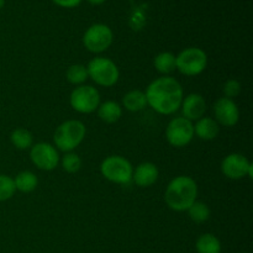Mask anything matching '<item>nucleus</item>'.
<instances>
[{
    "label": "nucleus",
    "mask_w": 253,
    "mask_h": 253,
    "mask_svg": "<svg viewBox=\"0 0 253 253\" xmlns=\"http://www.w3.org/2000/svg\"><path fill=\"white\" fill-rule=\"evenodd\" d=\"M147 105L158 114L170 115L182 105L183 88L179 82L173 77H161L155 79L146 89Z\"/></svg>",
    "instance_id": "1"
},
{
    "label": "nucleus",
    "mask_w": 253,
    "mask_h": 253,
    "mask_svg": "<svg viewBox=\"0 0 253 253\" xmlns=\"http://www.w3.org/2000/svg\"><path fill=\"white\" fill-rule=\"evenodd\" d=\"M197 197L198 185L195 180L188 175H179L167 185L165 202L174 211H187L197 202Z\"/></svg>",
    "instance_id": "2"
},
{
    "label": "nucleus",
    "mask_w": 253,
    "mask_h": 253,
    "mask_svg": "<svg viewBox=\"0 0 253 253\" xmlns=\"http://www.w3.org/2000/svg\"><path fill=\"white\" fill-rule=\"evenodd\" d=\"M86 128L82 121L67 120L56 128L53 142L58 150L63 152H72L76 150L85 137Z\"/></svg>",
    "instance_id": "3"
},
{
    "label": "nucleus",
    "mask_w": 253,
    "mask_h": 253,
    "mask_svg": "<svg viewBox=\"0 0 253 253\" xmlns=\"http://www.w3.org/2000/svg\"><path fill=\"white\" fill-rule=\"evenodd\" d=\"M86 71L91 81L105 88L115 85L120 77V72L115 62L105 57H95L91 59L86 66Z\"/></svg>",
    "instance_id": "4"
},
{
    "label": "nucleus",
    "mask_w": 253,
    "mask_h": 253,
    "mask_svg": "<svg viewBox=\"0 0 253 253\" xmlns=\"http://www.w3.org/2000/svg\"><path fill=\"white\" fill-rule=\"evenodd\" d=\"M100 172L105 179L116 184H128L132 180V165L121 156H109L101 162Z\"/></svg>",
    "instance_id": "5"
},
{
    "label": "nucleus",
    "mask_w": 253,
    "mask_h": 253,
    "mask_svg": "<svg viewBox=\"0 0 253 253\" xmlns=\"http://www.w3.org/2000/svg\"><path fill=\"white\" fill-rule=\"evenodd\" d=\"M175 61L178 71L188 77L199 76L208 66L207 53L198 47H188L183 49L178 56H175Z\"/></svg>",
    "instance_id": "6"
},
{
    "label": "nucleus",
    "mask_w": 253,
    "mask_h": 253,
    "mask_svg": "<svg viewBox=\"0 0 253 253\" xmlns=\"http://www.w3.org/2000/svg\"><path fill=\"white\" fill-rule=\"evenodd\" d=\"M71 106L81 114H91L100 105V94L91 85H79L69 96Z\"/></svg>",
    "instance_id": "7"
},
{
    "label": "nucleus",
    "mask_w": 253,
    "mask_h": 253,
    "mask_svg": "<svg viewBox=\"0 0 253 253\" xmlns=\"http://www.w3.org/2000/svg\"><path fill=\"white\" fill-rule=\"evenodd\" d=\"M114 35L109 26L104 24H94L89 27L83 36V44L89 52L101 53L113 43Z\"/></svg>",
    "instance_id": "8"
},
{
    "label": "nucleus",
    "mask_w": 253,
    "mask_h": 253,
    "mask_svg": "<svg viewBox=\"0 0 253 253\" xmlns=\"http://www.w3.org/2000/svg\"><path fill=\"white\" fill-rule=\"evenodd\" d=\"M194 137V125L185 118H175L166 128V138L173 147H184Z\"/></svg>",
    "instance_id": "9"
},
{
    "label": "nucleus",
    "mask_w": 253,
    "mask_h": 253,
    "mask_svg": "<svg viewBox=\"0 0 253 253\" xmlns=\"http://www.w3.org/2000/svg\"><path fill=\"white\" fill-rule=\"evenodd\" d=\"M30 158L32 163L41 170H53L59 163L58 151L54 146L47 142L32 145L30 150Z\"/></svg>",
    "instance_id": "10"
},
{
    "label": "nucleus",
    "mask_w": 253,
    "mask_h": 253,
    "mask_svg": "<svg viewBox=\"0 0 253 253\" xmlns=\"http://www.w3.org/2000/svg\"><path fill=\"white\" fill-rule=\"evenodd\" d=\"M221 170L229 179H241L244 177L252 178L253 165L241 153H231L221 162Z\"/></svg>",
    "instance_id": "11"
},
{
    "label": "nucleus",
    "mask_w": 253,
    "mask_h": 253,
    "mask_svg": "<svg viewBox=\"0 0 253 253\" xmlns=\"http://www.w3.org/2000/svg\"><path fill=\"white\" fill-rule=\"evenodd\" d=\"M212 110H214L215 118H216L215 121L225 127H232L239 123L240 110L232 99H217L212 106Z\"/></svg>",
    "instance_id": "12"
},
{
    "label": "nucleus",
    "mask_w": 253,
    "mask_h": 253,
    "mask_svg": "<svg viewBox=\"0 0 253 253\" xmlns=\"http://www.w3.org/2000/svg\"><path fill=\"white\" fill-rule=\"evenodd\" d=\"M180 108H182L183 118L193 123L204 116L205 111H207V101H205L204 96L200 94L192 93L183 98Z\"/></svg>",
    "instance_id": "13"
},
{
    "label": "nucleus",
    "mask_w": 253,
    "mask_h": 253,
    "mask_svg": "<svg viewBox=\"0 0 253 253\" xmlns=\"http://www.w3.org/2000/svg\"><path fill=\"white\" fill-rule=\"evenodd\" d=\"M158 175H160V172L155 163L143 162L140 163L133 170L132 180L137 187L148 188L157 182Z\"/></svg>",
    "instance_id": "14"
},
{
    "label": "nucleus",
    "mask_w": 253,
    "mask_h": 253,
    "mask_svg": "<svg viewBox=\"0 0 253 253\" xmlns=\"http://www.w3.org/2000/svg\"><path fill=\"white\" fill-rule=\"evenodd\" d=\"M220 132L219 124L211 118H204L197 121V124L194 125V133L200 138V140L204 141H211L214 138L217 137Z\"/></svg>",
    "instance_id": "15"
},
{
    "label": "nucleus",
    "mask_w": 253,
    "mask_h": 253,
    "mask_svg": "<svg viewBox=\"0 0 253 253\" xmlns=\"http://www.w3.org/2000/svg\"><path fill=\"white\" fill-rule=\"evenodd\" d=\"M98 115L101 121L106 124H114L123 116V108L119 103L113 100L100 104L98 108Z\"/></svg>",
    "instance_id": "16"
},
{
    "label": "nucleus",
    "mask_w": 253,
    "mask_h": 253,
    "mask_svg": "<svg viewBox=\"0 0 253 253\" xmlns=\"http://www.w3.org/2000/svg\"><path fill=\"white\" fill-rule=\"evenodd\" d=\"M123 105L126 110L132 111V113L143 110L146 105H147V99H146L145 91L135 89V90L126 93L123 98Z\"/></svg>",
    "instance_id": "17"
},
{
    "label": "nucleus",
    "mask_w": 253,
    "mask_h": 253,
    "mask_svg": "<svg viewBox=\"0 0 253 253\" xmlns=\"http://www.w3.org/2000/svg\"><path fill=\"white\" fill-rule=\"evenodd\" d=\"M198 253H221V242L215 235L203 234L195 242Z\"/></svg>",
    "instance_id": "18"
},
{
    "label": "nucleus",
    "mask_w": 253,
    "mask_h": 253,
    "mask_svg": "<svg viewBox=\"0 0 253 253\" xmlns=\"http://www.w3.org/2000/svg\"><path fill=\"white\" fill-rule=\"evenodd\" d=\"M153 66L162 74H170L177 69L175 56L170 52H161L153 59Z\"/></svg>",
    "instance_id": "19"
},
{
    "label": "nucleus",
    "mask_w": 253,
    "mask_h": 253,
    "mask_svg": "<svg viewBox=\"0 0 253 253\" xmlns=\"http://www.w3.org/2000/svg\"><path fill=\"white\" fill-rule=\"evenodd\" d=\"M15 188L16 190L21 193H31L36 189L37 184H39V179H37L36 175L34 174L30 170H24V172H20L19 174L15 177L14 179Z\"/></svg>",
    "instance_id": "20"
},
{
    "label": "nucleus",
    "mask_w": 253,
    "mask_h": 253,
    "mask_svg": "<svg viewBox=\"0 0 253 253\" xmlns=\"http://www.w3.org/2000/svg\"><path fill=\"white\" fill-rule=\"evenodd\" d=\"M10 141L17 150H29L34 145V136L26 128H16L10 135Z\"/></svg>",
    "instance_id": "21"
},
{
    "label": "nucleus",
    "mask_w": 253,
    "mask_h": 253,
    "mask_svg": "<svg viewBox=\"0 0 253 253\" xmlns=\"http://www.w3.org/2000/svg\"><path fill=\"white\" fill-rule=\"evenodd\" d=\"M187 211L190 220L197 222V224H203V222L208 221L210 217L209 207L203 202H195Z\"/></svg>",
    "instance_id": "22"
},
{
    "label": "nucleus",
    "mask_w": 253,
    "mask_h": 253,
    "mask_svg": "<svg viewBox=\"0 0 253 253\" xmlns=\"http://www.w3.org/2000/svg\"><path fill=\"white\" fill-rule=\"evenodd\" d=\"M66 78L69 83L74 84V85H77V84H83L89 78L86 67L83 66V64H72L67 69Z\"/></svg>",
    "instance_id": "23"
},
{
    "label": "nucleus",
    "mask_w": 253,
    "mask_h": 253,
    "mask_svg": "<svg viewBox=\"0 0 253 253\" xmlns=\"http://www.w3.org/2000/svg\"><path fill=\"white\" fill-rule=\"evenodd\" d=\"M16 188L14 179L9 175L0 174V202H6L14 197Z\"/></svg>",
    "instance_id": "24"
},
{
    "label": "nucleus",
    "mask_w": 253,
    "mask_h": 253,
    "mask_svg": "<svg viewBox=\"0 0 253 253\" xmlns=\"http://www.w3.org/2000/svg\"><path fill=\"white\" fill-rule=\"evenodd\" d=\"M62 167L67 173H77L82 167L81 157L74 152H67L62 157Z\"/></svg>",
    "instance_id": "25"
},
{
    "label": "nucleus",
    "mask_w": 253,
    "mask_h": 253,
    "mask_svg": "<svg viewBox=\"0 0 253 253\" xmlns=\"http://www.w3.org/2000/svg\"><path fill=\"white\" fill-rule=\"evenodd\" d=\"M222 91L225 94V98H236L241 93V83L236 79H229L222 86Z\"/></svg>",
    "instance_id": "26"
},
{
    "label": "nucleus",
    "mask_w": 253,
    "mask_h": 253,
    "mask_svg": "<svg viewBox=\"0 0 253 253\" xmlns=\"http://www.w3.org/2000/svg\"><path fill=\"white\" fill-rule=\"evenodd\" d=\"M56 5L61 7H66V9H71V7L78 6L82 2V0H52Z\"/></svg>",
    "instance_id": "27"
},
{
    "label": "nucleus",
    "mask_w": 253,
    "mask_h": 253,
    "mask_svg": "<svg viewBox=\"0 0 253 253\" xmlns=\"http://www.w3.org/2000/svg\"><path fill=\"white\" fill-rule=\"evenodd\" d=\"M86 1L90 2L91 5H100L103 4V2H105L106 0H86Z\"/></svg>",
    "instance_id": "28"
},
{
    "label": "nucleus",
    "mask_w": 253,
    "mask_h": 253,
    "mask_svg": "<svg viewBox=\"0 0 253 253\" xmlns=\"http://www.w3.org/2000/svg\"><path fill=\"white\" fill-rule=\"evenodd\" d=\"M4 5H5V0H0V9H2Z\"/></svg>",
    "instance_id": "29"
}]
</instances>
